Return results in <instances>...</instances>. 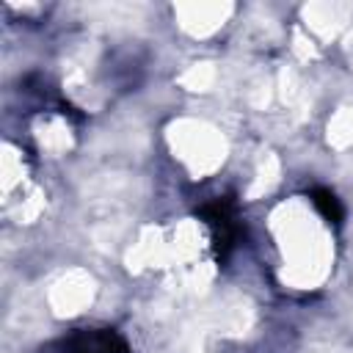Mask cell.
Listing matches in <instances>:
<instances>
[{"instance_id":"cell-3","label":"cell","mask_w":353,"mask_h":353,"mask_svg":"<svg viewBox=\"0 0 353 353\" xmlns=\"http://www.w3.org/2000/svg\"><path fill=\"white\" fill-rule=\"evenodd\" d=\"M309 199H312L314 210H317L328 223H339V221L345 218V210H342L339 199H336L328 188H312V190H309Z\"/></svg>"},{"instance_id":"cell-2","label":"cell","mask_w":353,"mask_h":353,"mask_svg":"<svg viewBox=\"0 0 353 353\" xmlns=\"http://www.w3.org/2000/svg\"><path fill=\"white\" fill-rule=\"evenodd\" d=\"M41 353H132L121 334L113 328H80L52 339Z\"/></svg>"},{"instance_id":"cell-1","label":"cell","mask_w":353,"mask_h":353,"mask_svg":"<svg viewBox=\"0 0 353 353\" xmlns=\"http://www.w3.org/2000/svg\"><path fill=\"white\" fill-rule=\"evenodd\" d=\"M199 218L210 226L212 234V248L218 259H226L232 254V248L240 240V218H237V207L232 199H212L199 210Z\"/></svg>"}]
</instances>
